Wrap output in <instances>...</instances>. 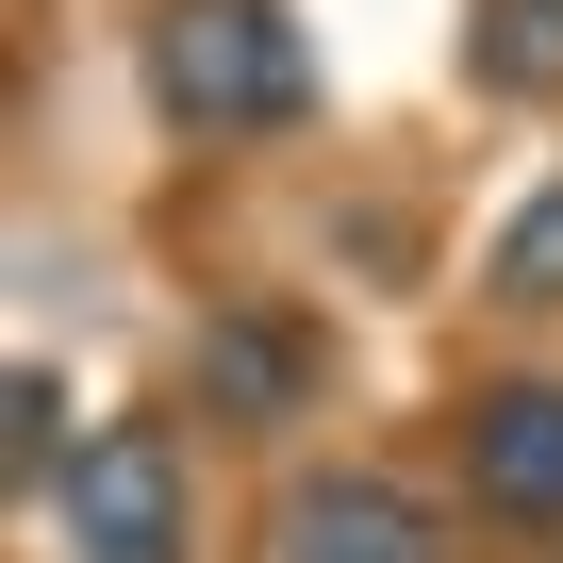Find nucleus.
Wrapping results in <instances>:
<instances>
[{"instance_id": "obj_1", "label": "nucleus", "mask_w": 563, "mask_h": 563, "mask_svg": "<svg viewBox=\"0 0 563 563\" xmlns=\"http://www.w3.org/2000/svg\"><path fill=\"white\" fill-rule=\"evenodd\" d=\"M150 100L183 133H299L316 117V51L282 0H166L150 18Z\"/></svg>"}, {"instance_id": "obj_2", "label": "nucleus", "mask_w": 563, "mask_h": 563, "mask_svg": "<svg viewBox=\"0 0 563 563\" xmlns=\"http://www.w3.org/2000/svg\"><path fill=\"white\" fill-rule=\"evenodd\" d=\"M67 547H84V563H183V547H199V530H183V448H166L150 415L84 431V464H67Z\"/></svg>"}, {"instance_id": "obj_3", "label": "nucleus", "mask_w": 563, "mask_h": 563, "mask_svg": "<svg viewBox=\"0 0 563 563\" xmlns=\"http://www.w3.org/2000/svg\"><path fill=\"white\" fill-rule=\"evenodd\" d=\"M464 481H481V514L563 530V382H481L464 398Z\"/></svg>"}, {"instance_id": "obj_4", "label": "nucleus", "mask_w": 563, "mask_h": 563, "mask_svg": "<svg viewBox=\"0 0 563 563\" xmlns=\"http://www.w3.org/2000/svg\"><path fill=\"white\" fill-rule=\"evenodd\" d=\"M282 563H448V530H431V497H398V481L332 464V481L282 497Z\"/></svg>"}, {"instance_id": "obj_5", "label": "nucleus", "mask_w": 563, "mask_h": 563, "mask_svg": "<svg viewBox=\"0 0 563 563\" xmlns=\"http://www.w3.org/2000/svg\"><path fill=\"white\" fill-rule=\"evenodd\" d=\"M199 398L282 431V415H316V349L282 332V316H199Z\"/></svg>"}, {"instance_id": "obj_6", "label": "nucleus", "mask_w": 563, "mask_h": 563, "mask_svg": "<svg viewBox=\"0 0 563 563\" xmlns=\"http://www.w3.org/2000/svg\"><path fill=\"white\" fill-rule=\"evenodd\" d=\"M464 67L497 100H563V0H481V18H464Z\"/></svg>"}, {"instance_id": "obj_7", "label": "nucleus", "mask_w": 563, "mask_h": 563, "mask_svg": "<svg viewBox=\"0 0 563 563\" xmlns=\"http://www.w3.org/2000/svg\"><path fill=\"white\" fill-rule=\"evenodd\" d=\"M481 282H497V299H563V183H547V199H514V232H497V265H481Z\"/></svg>"}, {"instance_id": "obj_8", "label": "nucleus", "mask_w": 563, "mask_h": 563, "mask_svg": "<svg viewBox=\"0 0 563 563\" xmlns=\"http://www.w3.org/2000/svg\"><path fill=\"white\" fill-rule=\"evenodd\" d=\"M547 563H563V547H547Z\"/></svg>"}]
</instances>
